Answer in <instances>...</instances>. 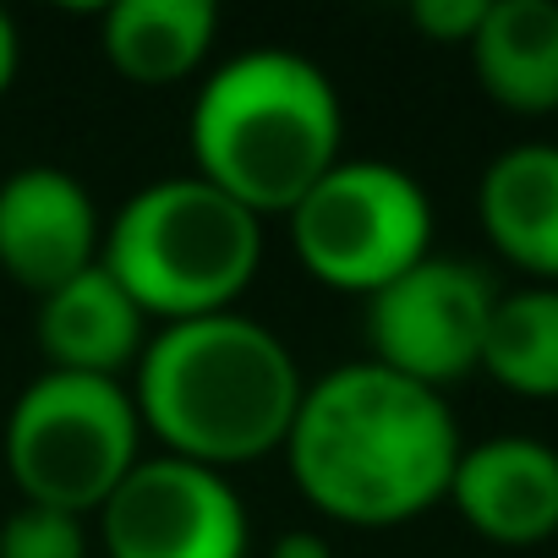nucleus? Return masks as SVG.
<instances>
[{"instance_id":"nucleus-17","label":"nucleus","mask_w":558,"mask_h":558,"mask_svg":"<svg viewBox=\"0 0 558 558\" xmlns=\"http://www.w3.org/2000/svg\"><path fill=\"white\" fill-rule=\"evenodd\" d=\"M482 17H487V0H416L411 7L416 34H427L438 45H471Z\"/></svg>"},{"instance_id":"nucleus-16","label":"nucleus","mask_w":558,"mask_h":558,"mask_svg":"<svg viewBox=\"0 0 558 558\" xmlns=\"http://www.w3.org/2000/svg\"><path fill=\"white\" fill-rule=\"evenodd\" d=\"M0 558H88V531L77 514L17 504L0 525Z\"/></svg>"},{"instance_id":"nucleus-18","label":"nucleus","mask_w":558,"mask_h":558,"mask_svg":"<svg viewBox=\"0 0 558 558\" xmlns=\"http://www.w3.org/2000/svg\"><path fill=\"white\" fill-rule=\"evenodd\" d=\"M268 558H335V547H329V536H324V531L296 525V531H279V536H274Z\"/></svg>"},{"instance_id":"nucleus-9","label":"nucleus","mask_w":558,"mask_h":558,"mask_svg":"<svg viewBox=\"0 0 558 558\" xmlns=\"http://www.w3.org/2000/svg\"><path fill=\"white\" fill-rule=\"evenodd\" d=\"M105 230L88 186L61 165H23L0 181V268L50 296L99 263Z\"/></svg>"},{"instance_id":"nucleus-3","label":"nucleus","mask_w":558,"mask_h":558,"mask_svg":"<svg viewBox=\"0 0 558 558\" xmlns=\"http://www.w3.org/2000/svg\"><path fill=\"white\" fill-rule=\"evenodd\" d=\"M192 165L257 219L291 214L345 154L335 83L296 50H246L225 61L192 105Z\"/></svg>"},{"instance_id":"nucleus-4","label":"nucleus","mask_w":558,"mask_h":558,"mask_svg":"<svg viewBox=\"0 0 558 558\" xmlns=\"http://www.w3.org/2000/svg\"><path fill=\"white\" fill-rule=\"evenodd\" d=\"M99 263L143 318L186 324L235 313L263 263V219L203 175H165L121 203Z\"/></svg>"},{"instance_id":"nucleus-6","label":"nucleus","mask_w":558,"mask_h":558,"mask_svg":"<svg viewBox=\"0 0 558 558\" xmlns=\"http://www.w3.org/2000/svg\"><path fill=\"white\" fill-rule=\"evenodd\" d=\"M286 219L302 268L351 296H378L433 252V203L389 159H340Z\"/></svg>"},{"instance_id":"nucleus-13","label":"nucleus","mask_w":558,"mask_h":558,"mask_svg":"<svg viewBox=\"0 0 558 558\" xmlns=\"http://www.w3.org/2000/svg\"><path fill=\"white\" fill-rule=\"evenodd\" d=\"M465 50L493 105L514 116L558 110V0H487Z\"/></svg>"},{"instance_id":"nucleus-15","label":"nucleus","mask_w":558,"mask_h":558,"mask_svg":"<svg viewBox=\"0 0 558 558\" xmlns=\"http://www.w3.org/2000/svg\"><path fill=\"white\" fill-rule=\"evenodd\" d=\"M482 373L520 400H558V286L498 296L482 340Z\"/></svg>"},{"instance_id":"nucleus-7","label":"nucleus","mask_w":558,"mask_h":558,"mask_svg":"<svg viewBox=\"0 0 558 558\" xmlns=\"http://www.w3.org/2000/svg\"><path fill=\"white\" fill-rule=\"evenodd\" d=\"M493 307L498 291L476 263L427 252L416 268H405L378 296H367V345H373L367 362L422 389L460 384L465 373L482 367Z\"/></svg>"},{"instance_id":"nucleus-12","label":"nucleus","mask_w":558,"mask_h":558,"mask_svg":"<svg viewBox=\"0 0 558 558\" xmlns=\"http://www.w3.org/2000/svg\"><path fill=\"white\" fill-rule=\"evenodd\" d=\"M143 313L121 291V279L94 263L61 291L39 296V345L50 356V373H83V378H116L137 367L143 356Z\"/></svg>"},{"instance_id":"nucleus-14","label":"nucleus","mask_w":558,"mask_h":558,"mask_svg":"<svg viewBox=\"0 0 558 558\" xmlns=\"http://www.w3.org/2000/svg\"><path fill=\"white\" fill-rule=\"evenodd\" d=\"M219 39L214 0H116L105 12V61L137 88H170L192 77Z\"/></svg>"},{"instance_id":"nucleus-10","label":"nucleus","mask_w":558,"mask_h":558,"mask_svg":"<svg viewBox=\"0 0 558 558\" xmlns=\"http://www.w3.org/2000/svg\"><path fill=\"white\" fill-rule=\"evenodd\" d=\"M460 520L498 547H536L558 536V449L525 433H498L460 449L449 476Z\"/></svg>"},{"instance_id":"nucleus-8","label":"nucleus","mask_w":558,"mask_h":558,"mask_svg":"<svg viewBox=\"0 0 558 558\" xmlns=\"http://www.w3.org/2000/svg\"><path fill=\"white\" fill-rule=\"evenodd\" d=\"M110 558H246V504L225 471L159 454L137 460L99 509Z\"/></svg>"},{"instance_id":"nucleus-2","label":"nucleus","mask_w":558,"mask_h":558,"mask_svg":"<svg viewBox=\"0 0 558 558\" xmlns=\"http://www.w3.org/2000/svg\"><path fill=\"white\" fill-rule=\"evenodd\" d=\"M302 389V367L274 329L214 313L165 324L143 345L132 405L175 460L225 471L286 449Z\"/></svg>"},{"instance_id":"nucleus-19","label":"nucleus","mask_w":558,"mask_h":558,"mask_svg":"<svg viewBox=\"0 0 558 558\" xmlns=\"http://www.w3.org/2000/svg\"><path fill=\"white\" fill-rule=\"evenodd\" d=\"M17 23H12V12L0 7V94L12 88V77H17Z\"/></svg>"},{"instance_id":"nucleus-1","label":"nucleus","mask_w":558,"mask_h":558,"mask_svg":"<svg viewBox=\"0 0 558 558\" xmlns=\"http://www.w3.org/2000/svg\"><path fill=\"white\" fill-rule=\"evenodd\" d=\"M460 422L438 389L351 362L302 389L286 460L302 498L340 525H405L449 498Z\"/></svg>"},{"instance_id":"nucleus-5","label":"nucleus","mask_w":558,"mask_h":558,"mask_svg":"<svg viewBox=\"0 0 558 558\" xmlns=\"http://www.w3.org/2000/svg\"><path fill=\"white\" fill-rule=\"evenodd\" d=\"M143 422L132 389L116 378L39 373L7 416V471L23 504L61 514H99L105 498L143 460Z\"/></svg>"},{"instance_id":"nucleus-11","label":"nucleus","mask_w":558,"mask_h":558,"mask_svg":"<svg viewBox=\"0 0 558 558\" xmlns=\"http://www.w3.org/2000/svg\"><path fill=\"white\" fill-rule=\"evenodd\" d=\"M482 235L504 263L558 286V143H514L476 181Z\"/></svg>"}]
</instances>
